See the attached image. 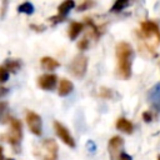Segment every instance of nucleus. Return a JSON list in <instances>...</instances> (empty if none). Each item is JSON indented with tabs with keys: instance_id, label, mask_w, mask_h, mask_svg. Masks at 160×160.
Masks as SVG:
<instances>
[{
	"instance_id": "obj_16",
	"label": "nucleus",
	"mask_w": 160,
	"mask_h": 160,
	"mask_svg": "<svg viewBox=\"0 0 160 160\" xmlns=\"http://www.w3.org/2000/svg\"><path fill=\"white\" fill-rule=\"evenodd\" d=\"M18 11L19 12H24V14H32L34 12V5L31 4V2H29V1H26V2H22V4H20L19 6H18Z\"/></svg>"
},
{
	"instance_id": "obj_6",
	"label": "nucleus",
	"mask_w": 160,
	"mask_h": 160,
	"mask_svg": "<svg viewBox=\"0 0 160 160\" xmlns=\"http://www.w3.org/2000/svg\"><path fill=\"white\" fill-rule=\"evenodd\" d=\"M54 129H55L56 135L60 138V140L64 144H66L70 148H75V140H74V138L71 136L70 131L68 130V128L65 125H62L59 121H54Z\"/></svg>"
},
{
	"instance_id": "obj_18",
	"label": "nucleus",
	"mask_w": 160,
	"mask_h": 160,
	"mask_svg": "<svg viewBox=\"0 0 160 160\" xmlns=\"http://www.w3.org/2000/svg\"><path fill=\"white\" fill-rule=\"evenodd\" d=\"M20 66H21V62H20L19 60H8L4 68H5L8 71L10 70V71L15 72V71H18V70L20 69Z\"/></svg>"
},
{
	"instance_id": "obj_15",
	"label": "nucleus",
	"mask_w": 160,
	"mask_h": 160,
	"mask_svg": "<svg viewBox=\"0 0 160 160\" xmlns=\"http://www.w3.org/2000/svg\"><path fill=\"white\" fill-rule=\"evenodd\" d=\"M74 6H75V2H74L72 0L62 1V2L58 6V12H59L58 16H60V18H65V16L68 15V12H69Z\"/></svg>"
},
{
	"instance_id": "obj_26",
	"label": "nucleus",
	"mask_w": 160,
	"mask_h": 160,
	"mask_svg": "<svg viewBox=\"0 0 160 160\" xmlns=\"http://www.w3.org/2000/svg\"><path fill=\"white\" fill-rule=\"evenodd\" d=\"M6 92H8V89H5V88L0 86V98H1V96H4Z\"/></svg>"
},
{
	"instance_id": "obj_12",
	"label": "nucleus",
	"mask_w": 160,
	"mask_h": 160,
	"mask_svg": "<svg viewBox=\"0 0 160 160\" xmlns=\"http://www.w3.org/2000/svg\"><path fill=\"white\" fill-rule=\"evenodd\" d=\"M115 126H116L118 130H120V131H122L125 134H131L132 130H134V125L128 119H125V118H119L116 120Z\"/></svg>"
},
{
	"instance_id": "obj_5",
	"label": "nucleus",
	"mask_w": 160,
	"mask_h": 160,
	"mask_svg": "<svg viewBox=\"0 0 160 160\" xmlns=\"http://www.w3.org/2000/svg\"><path fill=\"white\" fill-rule=\"evenodd\" d=\"M88 69V58L85 55H78L70 64V71L76 78H82Z\"/></svg>"
},
{
	"instance_id": "obj_19",
	"label": "nucleus",
	"mask_w": 160,
	"mask_h": 160,
	"mask_svg": "<svg viewBox=\"0 0 160 160\" xmlns=\"http://www.w3.org/2000/svg\"><path fill=\"white\" fill-rule=\"evenodd\" d=\"M99 95H100L101 98H105V99H112V98H116V96H118V95L114 92V90L108 89V88H100Z\"/></svg>"
},
{
	"instance_id": "obj_27",
	"label": "nucleus",
	"mask_w": 160,
	"mask_h": 160,
	"mask_svg": "<svg viewBox=\"0 0 160 160\" xmlns=\"http://www.w3.org/2000/svg\"><path fill=\"white\" fill-rule=\"evenodd\" d=\"M0 160H4V156H2V146L0 145Z\"/></svg>"
},
{
	"instance_id": "obj_3",
	"label": "nucleus",
	"mask_w": 160,
	"mask_h": 160,
	"mask_svg": "<svg viewBox=\"0 0 160 160\" xmlns=\"http://www.w3.org/2000/svg\"><path fill=\"white\" fill-rule=\"evenodd\" d=\"M6 138H8V141L15 149H19V145L22 139V125L20 120L14 119V118L10 119V131L6 135Z\"/></svg>"
},
{
	"instance_id": "obj_22",
	"label": "nucleus",
	"mask_w": 160,
	"mask_h": 160,
	"mask_svg": "<svg viewBox=\"0 0 160 160\" xmlns=\"http://www.w3.org/2000/svg\"><path fill=\"white\" fill-rule=\"evenodd\" d=\"M88 46H89V40H88L86 38L81 39V40L78 42V48H79L80 50H85V49H88Z\"/></svg>"
},
{
	"instance_id": "obj_9",
	"label": "nucleus",
	"mask_w": 160,
	"mask_h": 160,
	"mask_svg": "<svg viewBox=\"0 0 160 160\" xmlns=\"http://www.w3.org/2000/svg\"><path fill=\"white\" fill-rule=\"evenodd\" d=\"M56 81H58V76L55 74H44L39 76L38 85L44 90H52L56 85Z\"/></svg>"
},
{
	"instance_id": "obj_28",
	"label": "nucleus",
	"mask_w": 160,
	"mask_h": 160,
	"mask_svg": "<svg viewBox=\"0 0 160 160\" xmlns=\"http://www.w3.org/2000/svg\"><path fill=\"white\" fill-rule=\"evenodd\" d=\"M158 160H160V154H159V155H158Z\"/></svg>"
},
{
	"instance_id": "obj_2",
	"label": "nucleus",
	"mask_w": 160,
	"mask_h": 160,
	"mask_svg": "<svg viewBox=\"0 0 160 160\" xmlns=\"http://www.w3.org/2000/svg\"><path fill=\"white\" fill-rule=\"evenodd\" d=\"M140 35L149 51H155L160 45V28L151 20H145L140 24Z\"/></svg>"
},
{
	"instance_id": "obj_10",
	"label": "nucleus",
	"mask_w": 160,
	"mask_h": 160,
	"mask_svg": "<svg viewBox=\"0 0 160 160\" xmlns=\"http://www.w3.org/2000/svg\"><path fill=\"white\" fill-rule=\"evenodd\" d=\"M149 100L152 105V108L158 111H160V82L155 84L150 91H149Z\"/></svg>"
},
{
	"instance_id": "obj_24",
	"label": "nucleus",
	"mask_w": 160,
	"mask_h": 160,
	"mask_svg": "<svg viewBox=\"0 0 160 160\" xmlns=\"http://www.w3.org/2000/svg\"><path fill=\"white\" fill-rule=\"evenodd\" d=\"M115 160H132V158H131L130 155H128L126 152H124V151H122V152H121V154H120Z\"/></svg>"
},
{
	"instance_id": "obj_7",
	"label": "nucleus",
	"mask_w": 160,
	"mask_h": 160,
	"mask_svg": "<svg viewBox=\"0 0 160 160\" xmlns=\"http://www.w3.org/2000/svg\"><path fill=\"white\" fill-rule=\"evenodd\" d=\"M122 146H124V140L120 136H112L109 142H108V150L109 154L111 156V160H115L122 151Z\"/></svg>"
},
{
	"instance_id": "obj_29",
	"label": "nucleus",
	"mask_w": 160,
	"mask_h": 160,
	"mask_svg": "<svg viewBox=\"0 0 160 160\" xmlns=\"http://www.w3.org/2000/svg\"><path fill=\"white\" fill-rule=\"evenodd\" d=\"M6 160H12V159H6Z\"/></svg>"
},
{
	"instance_id": "obj_20",
	"label": "nucleus",
	"mask_w": 160,
	"mask_h": 160,
	"mask_svg": "<svg viewBox=\"0 0 160 160\" xmlns=\"http://www.w3.org/2000/svg\"><path fill=\"white\" fill-rule=\"evenodd\" d=\"M8 79H9V71L4 66H0V82L8 81Z\"/></svg>"
},
{
	"instance_id": "obj_1",
	"label": "nucleus",
	"mask_w": 160,
	"mask_h": 160,
	"mask_svg": "<svg viewBox=\"0 0 160 160\" xmlns=\"http://www.w3.org/2000/svg\"><path fill=\"white\" fill-rule=\"evenodd\" d=\"M116 54V71L118 75L126 80L131 76V65L134 59V50L131 45L126 41H120L115 48Z\"/></svg>"
},
{
	"instance_id": "obj_17",
	"label": "nucleus",
	"mask_w": 160,
	"mask_h": 160,
	"mask_svg": "<svg viewBox=\"0 0 160 160\" xmlns=\"http://www.w3.org/2000/svg\"><path fill=\"white\" fill-rule=\"evenodd\" d=\"M126 6H129V1H126V0H116L115 2H114V5L111 6V11L112 12H118V11H121V10H124Z\"/></svg>"
},
{
	"instance_id": "obj_8",
	"label": "nucleus",
	"mask_w": 160,
	"mask_h": 160,
	"mask_svg": "<svg viewBox=\"0 0 160 160\" xmlns=\"http://www.w3.org/2000/svg\"><path fill=\"white\" fill-rule=\"evenodd\" d=\"M42 148L46 151V155L42 160H58V144L52 139H46L42 142Z\"/></svg>"
},
{
	"instance_id": "obj_4",
	"label": "nucleus",
	"mask_w": 160,
	"mask_h": 160,
	"mask_svg": "<svg viewBox=\"0 0 160 160\" xmlns=\"http://www.w3.org/2000/svg\"><path fill=\"white\" fill-rule=\"evenodd\" d=\"M26 124H28V128L29 130L36 135V136H40L41 132H42V122H41V118L39 114L34 112V111H26Z\"/></svg>"
},
{
	"instance_id": "obj_13",
	"label": "nucleus",
	"mask_w": 160,
	"mask_h": 160,
	"mask_svg": "<svg viewBox=\"0 0 160 160\" xmlns=\"http://www.w3.org/2000/svg\"><path fill=\"white\" fill-rule=\"evenodd\" d=\"M40 64H41L42 69L49 70V71L55 70L56 68H59V66H60L59 61H58V60H55L54 58H50V56H44V58H41Z\"/></svg>"
},
{
	"instance_id": "obj_14",
	"label": "nucleus",
	"mask_w": 160,
	"mask_h": 160,
	"mask_svg": "<svg viewBox=\"0 0 160 160\" xmlns=\"http://www.w3.org/2000/svg\"><path fill=\"white\" fill-rule=\"evenodd\" d=\"M82 29H84V24L82 22L72 21L70 24V26H69V38L71 40H75L79 36V34L82 31Z\"/></svg>"
},
{
	"instance_id": "obj_21",
	"label": "nucleus",
	"mask_w": 160,
	"mask_h": 160,
	"mask_svg": "<svg viewBox=\"0 0 160 160\" xmlns=\"http://www.w3.org/2000/svg\"><path fill=\"white\" fill-rule=\"evenodd\" d=\"M94 4H95L94 1H82V2L78 6V10H79V11H82V10H85V9L90 8V6H92Z\"/></svg>"
},
{
	"instance_id": "obj_23",
	"label": "nucleus",
	"mask_w": 160,
	"mask_h": 160,
	"mask_svg": "<svg viewBox=\"0 0 160 160\" xmlns=\"http://www.w3.org/2000/svg\"><path fill=\"white\" fill-rule=\"evenodd\" d=\"M86 148H88V150L91 151V152H94V151L96 150V145H95V142H94L92 140H89V141L86 142Z\"/></svg>"
},
{
	"instance_id": "obj_25",
	"label": "nucleus",
	"mask_w": 160,
	"mask_h": 160,
	"mask_svg": "<svg viewBox=\"0 0 160 160\" xmlns=\"http://www.w3.org/2000/svg\"><path fill=\"white\" fill-rule=\"evenodd\" d=\"M142 119H144V121H145V122H150V121H151V119H152V116H151L150 111H144V112H142Z\"/></svg>"
},
{
	"instance_id": "obj_11",
	"label": "nucleus",
	"mask_w": 160,
	"mask_h": 160,
	"mask_svg": "<svg viewBox=\"0 0 160 160\" xmlns=\"http://www.w3.org/2000/svg\"><path fill=\"white\" fill-rule=\"evenodd\" d=\"M72 90H74V84H72L70 80H68V79H65V78L60 80L59 89H58V94H59L60 96H66V95H69Z\"/></svg>"
}]
</instances>
